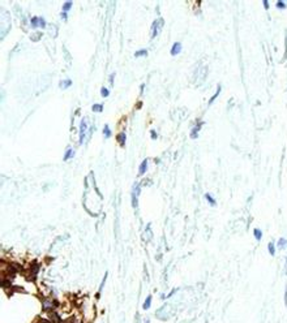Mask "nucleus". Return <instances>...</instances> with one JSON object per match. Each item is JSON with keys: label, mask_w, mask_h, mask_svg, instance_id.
<instances>
[{"label": "nucleus", "mask_w": 287, "mask_h": 323, "mask_svg": "<svg viewBox=\"0 0 287 323\" xmlns=\"http://www.w3.org/2000/svg\"><path fill=\"white\" fill-rule=\"evenodd\" d=\"M140 184L138 182H135L133 184V189H132V207L133 209H137V198L140 194Z\"/></svg>", "instance_id": "obj_1"}, {"label": "nucleus", "mask_w": 287, "mask_h": 323, "mask_svg": "<svg viewBox=\"0 0 287 323\" xmlns=\"http://www.w3.org/2000/svg\"><path fill=\"white\" fill-rule=\"evenodd\" d=\"M163 26V20L162 19H158L155 20L153 22L152 25V30H153V33H152V38H155L158 34H159V30H161V27Z\"/></svg>", "instance_id": "obj_2"}, {"label": "nucleus", "mask_w": 287, "mask_h": 323, "mask_svg": "<svg viewBox=\"0 0 287 323\" xmlns=\"http://www.w3.org/2000/svg\"><path fill=\"white\" fill-rule=\"evenodd\" d=\"M88 119H82L81 121V125H80V145L84 143V139H85V136H86V129H88V124H86Z\"/></svg>", "instance_id": "obj_3"}, {"label": "nucleus", "mask_w": 287, "mask_h": 323, "mask_svg": "<svg viewBox=\"0 0 287 323\" xmlns=\"http://www.w3.org/2000/svg\"><path fill=\"white\" fill-rule=\"evenodd\" d=\"M180 51H181V43L180 42H175L174 44H172V47H171V55L175 56V55H178Z\"/></svg>", "instance_id": "obj_4"}, {"label": "nucleus", "mask_w": 287, "mask_h": 323, "mask_svg": "<svg viewBox=\"0 0 287 323\" xmlns=\"http://www.w3.org/2000/svg\"><path fill=\"white\" fill-rule=\"evenodd\" d=\"M202 124H204L202 121H200L199 124H196V127L191 130V138H193V139L197 138V136H199V130L201 129V125H202Z\"/></svg>", "instance_id": "obj_5"}, {"label": "nucleus", "mask_w": 287, "mask_h": 323, "mask_svg": "<svg viewBox=\"0 0 287 323\" xmlns=\"http://www.w3.org/2000/svg\"><path fill=\"white\" fill-rule=\"evenodd\" d=\"M146 170H148V159H144V160H142V163L140 164L138 175H140V176H142V175L146 172Z\"/></svg>", "instance_id": "obj_6"}, {"label": "nucleus", "mask_w": 287, "mask_h": 323, "mask_svg": "<svg viewBox=\"0 0 287 323\" xmlns=\"http://www.w3.org/2000/svg\"><path fill=\"white\" fill-rule=\"evenodd\" d=\"M152 300H153L152 295H149L148 297H146L145 302L142 304V309H144V310H149V309H150V305H152Z\"/></svg>", "instance_id": "obj_7"}, {"label": "nucleus", "mask_w": 287, "mask_h": 323, "mask_svg": "<svg viewBox=\"0 0 287 323\" xmlns=\"http://www.w3.org/2000/svg\"><path fill=\"white\" fill-rule=\"evenodd\" d=\"M116 138H117V142H119L121 146H124L125 145V141H127V134H125L124 132H121V133L117 134Z\"/></svg>", "instance_id": "obj_8"}, {"label": "nucleus", "mask_w": 287, "mask_h": 323, "mask_svg": "<svg viewBox=\"0 0 287 323\" xmlns=\"http://www.w3.org/2000/svg\"><path fill=\"white\" fill-rule=\"evenodd\" d=\"M73 155H74V150L71 149V147H68L65 154H64V160H69L71 158H73Z\"/></svg>", "instance_id": "obj_9"}, {"label": "nucleus", "mask_w": 287, "mask_h": 323, "mask_svg": "<svg viewBox=\"0 0 287 323\" xmlns=\"http://www.w3.org/2000/svg\"><path fill=\"white\" fill-rule=\"evenodd\" d=\"M277 246L279 247V249H286V247H287V240L281 237V239L278 240V242H277Z\"/></svg>", "instance_id": "obj_10"}, {"label": "nucleus", "mask_w": 287, "mask_h": 323, "mask_svg": "<svg viewBox=\"0 0 287 323\" xmlns=\"http://www.w3.org/2000/svg\"><path fill=\"white\" fill-rule=\"evenodd\" d=\"M205 198H206L207 203H209L210 206H213V207H214L215 204H217V202H215V199L213 198V196H211V194H209V193H206V194H205Z\"/></svg>", "instance_id": "obj_11"}, {"label": "nucleus", "mask_w": 287, "mask_h": 323, "mask_svg": "<svg viewBox=\"0 0 287 323\" xmlns=\"http://www.w3.org/2000/svg\"><path fill=\"white\" fill-rule=\"evenodd\" d=\"M253 236H254V239H256L257 241H260V240L262 239V231H261V229H258V228L253 229Z\"/></svg>", "instance_id": "obj_12"}, {"label": "nucleus", "mask_w": 287, "mask_h": 323, "mask_svg": "<svg viewBox=\"0 0 287 323\" xmlns=\"http://www.w3.org/2000/svg\"><path fill=\"white\" fill-rule=\"evenodd\" d=\"M268 250H269V254H270V256H274L275 254V244L273 241L268 244Z\"/></svg>", "instance_id": "obj_13"}, {"label": "nucleus", "mask_w": 287, "mask_h": 323, "mask_svg": "<svg viewBox=\"0 0 287 323\" xmlns=\"http://www.w3.org/2000/svg\"><path fill=\"white\" fill-rule=\"evenodd\" d=\"M72 5H73V3H72V1H71V0H69V1H65V3H64V4H63V8H62V12H65V13H67V12H68V10H69V9L72 8Z\"/></svg>", "instance_id": "obj_14"}, {"label": "nucleus", "mask_w": 287, "mask_h": 323, "mask_svg": "<svg viewBox=\"0 0 287 323\" xmlns=\"http://www.w3.org/2000/svg\"><path fill=\"white\" fill-rule=\"evenodd\" d=\"M30 25H31V27H38L39 26V17L37 16H34V17H31V20H30Z\"/></svg>", "instance_id": "obj_15"}, {"label": "nucleus", "mask_w": 287, "mask_h": 323, "mask_svg": "<svg viewBox=\"0 0 287 323\" xmlns=\"http://www.w3.org/2000/svg\"><path fill=\"white\" fill-rule=\"evenodd\" d=\"M221 90H222V87H221V85H218V86H217V91H215V94H214L213 96H211V98H210V100H209V104H211V103H213V102H214V100H215V99H217V96H218V95H219V93H221Z\"/></svg>", "instance_id": "obj_16"}, {"label": "nucleus", "mask_w": 287, "mask_h": 323, "mask_svg": "<svg viewBox=\"0 0 287 323\" xmlns=\"http://www.w3.org/2000/svg\"><path fill=\"white\" fill-rule=\"evenodd\" d=\"M52 307H54V304L51 300H46L45 302H43V309L45 310H50V309H52Z\"/></svg>", "instance_id": "obj_17"}, {"label": "nucleus", "mask_w": 287, "mask_h": 323, "mask_svg": "<svg viewBox=\"0 0 287 323\" xmlns=\"http://www.w3.org/2000/svg\"><path fill=\"white\" fill-rule=\"evenodd\" d=\"M72 85V81L68 78V80H64V81H60V87L62 89H67V87H69V86Z\"/></svg>", "instance_id": "obj_18"}, {"label": "nucleus", "mask_w": 287, "mask_h": 323, "mask_svg": "<svg viewBox=\"0 0 287 323\" xmlns=\"http://www.w3.org/2000/svg\"><path fill=\"white\" fill-rule=\"evenodd\" d=\"M103 134H105L106 138H110L111 137V129H110L109 125H105V128H103Z\"/></svg>", "instance_id": "obj_19"}, {"label": "nucleus", "mask_w": 287, "mask_h": 323, "mask_svg": "<svg viewBox=\"0 0 287 323\" xmlns=\"http://www.w3.org/2000/svg\"><path fill=\"white\" fill-rule=\"evenodd\" d=\"M106 278H107V272H106V274H105V278H103L102 283H100V285H99V289H98V293H97V297H98V299H99L100 293H102V288H103V285H105V283H106Z\"/></svg>", "instance_id": "obj_20"}, {"label": "nucleus", "mask_w": 287, "mask_h": 323, "mask_svg": "<svg viewBox=\"0 0 287 323\" xmlns=\"http://www.w3.org/2000/svg\"><path fill=\"white\" fill-rule=\"evenodd\" d=\"M148 55V50H138V51L135 52V56L136 57H140V56H146Z\"/></svg>", "instance_id": "obj_21"}, {"label": "nucleus", "mask_w": 287, "mask_h": 323, "mask_svg": "<svg viewBox=\"0 0 287 323\" xmlns=\"http://www.w3.org/2000/svg\"><path fill=\"white\" fill-rule=\"evenodd\" d=\"M91 110L94 111V112H102V110H103V104H93Z\"/></svg>", "instance_id": "obj_22"}, {"label": "nucleus", "mask_w": 287, "mask_h": 323, "mask_svg": "<svg viewBox=\"0 0 287 323\" xmlns=\"http://www.w3.org/2000/svg\"><path fill=\"white\" fill-rule=\"evenodd\" d=\"M109 94H110V91H109V89H107V87H102V89H100V95H102V96H105V98H106V96H109Z\"/></svg>", "instance_id": "obj_23"}, {"label": "nucleus", "mask_w": 287, "mask_h": 323, "mask_svg": "<svg viewBox=\"0 0 287 323\" xmlns=\"http://www.w3.org/2000/svg\"><path fill=\"white\" fill-rule=\"evenodd\" d=\"M277 8H279V9H285L286 8V3L285 1H277Z\"/></svg>", "instance_id": "obj_24"}, {"label": "nucleus", "mask_w": 287, "mask_h": 323, "mask_svg": "<svg viewBox=\"0 0 287 323\" xmlns=\"http://www.w3.org/2000/svg\"><path fill=\"white\" fill-rule=\"evenodd\" d=\"M39 26H41V27H45L46 26V21H45L43 17H39Z\"/></svg>", "instance_id": "obj_25"}, {"label": "nucleus", "mask_w": 287, "mask_h": 323, "mask_svg": "<svg viewBox=\"0 0 287 323\" xmlns=\"http://www.w3.org/2000/svg\"><path fill=\"white\" fill-rule=\"evenodd\" d=\"M114 77H115V73H111V76H110V78H109L111 85H114Z\"/></svg>", "instance_id": "obj_26"}, {"label": "nucleus", "mask_w": 287, "mask_h": 323, "mask_svg": "<svg viewBox=\"0 0 287 323\" xmlns=\"http://www.w3.org/2000/svg\"><path fill=\"white\" fill-rule=\"evenodd\" d=\"M60 16H62V19H64V20H67V17H68V14H67L65 12H62V13H60Z\"/></svg>", "instance_id": "obj_27"}, {"label": "nucleus", "mask_w": 287, "mask_h": 323, "mask_svg": "<svg viewBox=\"0 0 287 323\" xmlns=\"http://www.w3.org/2000/svg\"><path fill=\"white\" fill-rule=\"evenodd\" d=\"M150 133H152V138H153V139H155V138L158 137L157 133H155V132H154V130H152V132H150Z\"/></svg>", "instance_id": "obj_28"}, {"label": "nucleus", "mask_w": 287, "mask_h": 323, "mask_svg": "<svg viewBox=\"0 0 287 323\" xmlns=\"http://www.w3.org/2000/svg\"><path fill=\"white\" fill-rule=\"evenodd\" d=\"M264 7H265V8H266V9L269 8V3L266 1V0H265V1H264Z\"/></svg>", "instance_id": "obj_29"}, {"label": "nucleus", "mask_w": 287, "mask_h": 323, "mask_svg": "<svg viewBox=\"0 0 287 323\" xmlns=\"http://www.w3.org/2000/svg\"><path fill=\"white\" fill-rule=\"evenodd\" d=\"M149 322H150V321H149V319H146V321H145V323H149Z\"/></svg>", "instance_id": "obj_30"}, {"label": "nucleus", "mask_w": 287, "mask_h": 323, "mask_svg": "<svg viewBox=\"0 0 287 323\" xmlns=\"http://www.w3.org/2000/svg\"><path fill=\"white\" fill-rule=\"evenodd\" d=\"M42 323H50V322H42Z\"/></svg>", "instance_id": "obj_31"}]
</instances>
